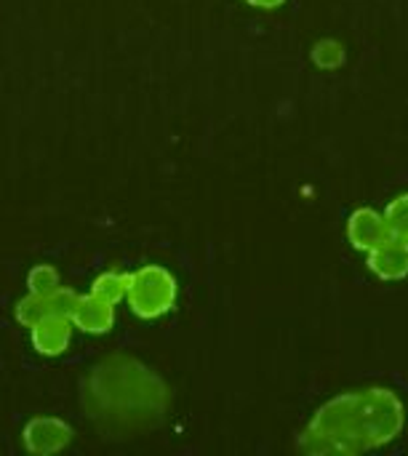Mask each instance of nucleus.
<instances>
[{"label": "nucleus", "instance_id": "obj_1", "mask_svg": "<svg viewBox=\"0 0 408 456\" xmlns=\"http://www.w3.org/2000/svg\"><path fill=\"white\" fill-rule=\"evenodd\" d=\"M254 5H265V8H273L275 3H281V0H251Z\"/></svg>", "mask_w": 408, "mask_h": 456}]
</instances>
